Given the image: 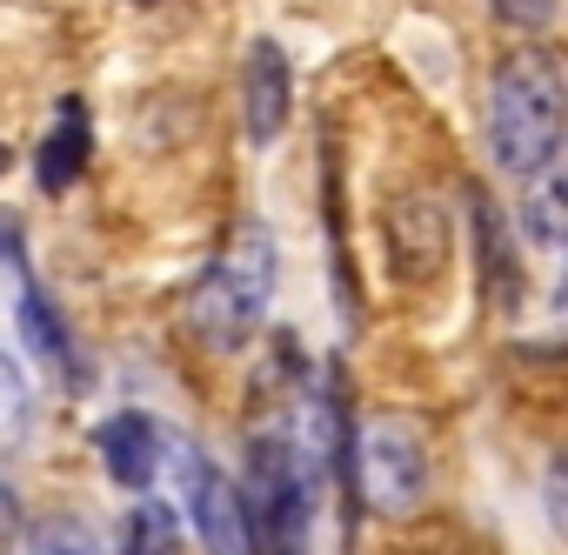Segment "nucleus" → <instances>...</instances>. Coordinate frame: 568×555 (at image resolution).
Returning <instances> with one entry per match:
<instances>
[{"label": "nucleus", "mask_w": 568, "mask_h": 555, "mask_svg": "<svg viewBox=\"0 0 568 555\" xmlns=\"http://www.w3.org/2000/svg\"><path fill=\"white\" fill-rule=\"evenodd\" d=\"M28 428V382H21V369L0 355V442H14Z\"/></svg>", "instance_id": "nucleus-15"}, {"label": "nucleus", "mask_w": 568, "mask_h": 555, "mask_svg": "<svg viewBox=\"0 0 568 555\" xmlns=\"http://www.w3.org/2000/svg\"><path fill=\"white\" fill-rule=\"evenodd\" d=\"M475 201H468V214H475V241H481V274H488V295L501 302V309H515L521 302V268H515V248H508V221H501V208L481 194V188H468Z\"/></svg>", "instance_id": "nucleus-11"}, {"label": "nucleus", "mask_w": 568, "mask_h": 555, "mask_svg": "<svg viewBox=\"0 0 568 555\" xmlns=\"http://www.w3.org/2000/svg\"><path fill=\"white\" fill-rule=\"evenodd\" d=\"M8 161H14V154H8V141H0V174H8Z\"/></svg>", "instance_id": "nucleus-18"}, {"label": "nucleus", "mask_w": 568, "mask_h": 555, "mask_svg": "<svg viewBox=\"0 0 568 555\" xmlns=\"http://www.w3.org/2000/svg\"><path fill=\"white\" fill-rule=\"evenodd\" d=\"M247 535L254 555H308V522H315V482L308 455L288 435H254L247 442Z\"/></svg>", "instance_id": "nucleus-3"}, {"label": "nucleus", "mask_w": 568, "mask_h": 555, "mask_svg": "<svg viewBox=\"0 0 568 555\" xmlns=\"http://www.w3.org/2000/svg\"><path fill=\"white\" fill-rule=\"evenodd\" d=\"M14 535H21V508H14V488L0 482V555L14 548Z\"/></svg>", "instance_id": "nucleus-17"}, {"label": "nucleus", "mask_w": 568, "mask_h": 555, "mask_svg": "<svg viewBox=\"0 0 568 555\" xmlns=\"http://www.w3.org/2000/svg\"><path fill=\"white\" fill-rule=\"evenodd\" d=\"M288 54H281L267 34L247 48V61H241V121H247V141L254 148H267L281 128H288Z\"/></svg>", "instance_id": "nucleus-7"}, {"label": "nucleus", "mask_w": 568, "mask_h": 555, "mask_svg": "<svg viewBox=\"0 0 568 555\" xmlns=\"http://www.w3.org/2000/svg\"><path fill=\"white\" fill-rule=\"evenodd\" d=\"M187 495H194V535H201L207 555H254L247 502H241V488H234L214 462L194 455V468H187Z\"/></svg>", "instance_id": "nucleus-6"}, {"label": "nucleus", "mask_w": 568, "mask_h": 555, "mask_svg": "<svg viewBox=\"0 0 568 555\" xmlns=\"http://www.w3.org/2000/svg\"><path fill=\"white\" fill-rule=\"evenodd\" d=\"M21 335H28V349L41 355V369L61 375V389H88V369H81V355H74V335H68V322H61V309L48 302L41 282L21 289Z\"/></svg>", "instance_id": "nucleus-9"}, {"label": "nucleus", "mask_w": 568, "mask_h": 555, "mask_svg": "<svg viewBox=\"0 0 568 555\" xmlns=\"http://www.w3.org/2000/svg\"><path fill=\"white\" fill-rule=\"evenodd\" d=\"M267 295H274V234L254 221V228H241V234L207 261V274L187 289V322H194L201 342H214L221 355H234V349L261 329Z\"/></svg>", "instance_id": "nucleus-2"}, {"label": "nucleus", "mask_w": 568, "mask_h": 555, "mask_svg": "<svg viewBox=\"0 0 568 555\" xmlns=\"http://www.w3.org/2000/svg\"><path fill=\"white\" fill-rule=\"evenodd\" d=\"M448 248H455V228H448V208L435 194H395L388 201V261L402 282H435L448 268Z\"/></svg>", "instance_id": "nucleus-5"}, {"label": "nucleus", "mask_w": 568, "mask_h": 555, "mask_svg": "<svg viewBox=\"0 0 568 555\" xmlns=\"http://www.w3.org/2000/svg\"><path fill=\"white\" fill-rule=\"evenodd\" d=\"M88 154H94V121H88V101H61L54 108V134L41 141V154H34V168H41V188L48 194H68L74 188V174L88 168Z\"/></svg>", "instance_id": "nucleus-10"}, {"label": "nucleus", "mask_w": 568, "mask_h": 555, "mask_svg": "<svg viewBox=\"0 0 568 555\" xmlns=\"http://www.w3.org/2000/svg\"><path fill=\"white\" fill-rule=\"evenodd\" d=\"M94 448H101L108 475H114L121 488H134V495L161 475V428H154L148 415H114V422H101Z\"/></svg>", "instance_id": "nucleus-8"}, {"label": "nucleus", "mask_w": 568, "mask_h": 555, "mask_svg": "<svg viewBox=\"0 0 568 555\" xmlns=\"http://www.w3.org/2000/svg\"><path fill=\"white\" fill-rule=\"evenodd\" d=\"M28 555H101V542H94V528H88V522L54 515V522H41V528H34Z\"/></svg>", "instance_id": "nucleus-13"}, {"label": "nucleus", "mask_w": 568, "mask_h": 555, "mask_svg": "<svg viewBox=\"0 0 568 555\" xmlns=\"http://www.w3.org/2000/svg\"><path fill=\"white\" fill-rule=\"evenodd\" d=\"M128 555H181V515L154 495H141V508L128 515V535H121Z\"/></svg>", "instance_id": "nucleus-12"}, {"label": "nucleus", "mask_w": 568, "mask_h": 555, "mask_svg": "<svg viewBox=\"0 0 568 555\" xmlns=\"http://www.w3.org/2000/svg\"><path fill=\"white\" fill-rule=\"evenodd\" d=\"M362 488V502L375 515H408L428 488V442L415 422L402 415H375L362 428V442L348 435V495Z\"/></svg>", "instance_id": "nucleus-4"}, {"label": "nucleus", "mask_w": 568, "mask_h": 555, "mask_svg": "<svg viewBox=\"0 0 568 555\" xmlns=\"http://www.w3.org/2000/svg\"><path fill=\"white\" fill-rule=\"evenodd\" d=\"M134 8H168V0H134Z\"/></svg>", "instance_id": "nucleus-19"}, {"label": "nucleus", "mask_w": 568, "mask_h": 555, "mask_svg": "<svg viewBox=\"0 0 568 555\" xmlns=\"http://www.w3.org/2000/svg\"><path fill=\"white\" fill-rule=\"evenodd\" d=\"M488 141L495 161L521 181L541 174L561 148V61L541 41H521L501 68H495V94H488Z\"/></svg>", "instance_id": "nucleus-1"}, {"label": "nucleus", "mask_w": 568, "mask_h": 555, "mask_svg": "<svg viewBox=\"0 0 568 555\" xmlns=\"http://www.w3.org/2000/svg\"><path fill=\"white\" fill-rule=\"evenodd\" d=\"M488 8L515 28V34H541L555 21V0H488Z\"/></svg>", "instance_id": "nucleus-16"}, {"label": "nucleus", "mask_w": 568, "mask_h": 555, "mask_svg": "<svg viewBox=\"0 0 568 555\" xmlns=\"http://www.w3.org/2000/svg\"><path fill=\"white\" fill-rule=\"evenodd\" d=\"M528 234H535V248H561V181H541L535 194H528Z\"/></svg>", "instance_id": "nucleus-14"}]
</instances>
